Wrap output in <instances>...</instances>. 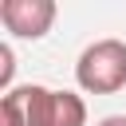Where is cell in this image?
<instances>
[{"mask_svg": "<svg viewBox=\"0 0 126 126\" xmlns=\"http://www.w3.org/2000/svg\"><path fill=\"white\" fill-rule=\"evenodd\" d=\"M4 126H87V102L71 91L51 87H16L0 102Z\"/></svg>", "mask_w": 126, "mask_h": 126, "instance_id": "obj_1", "label": "cell"}, {"mask_svg": "<svg viewBox=\"0 0 126 126\" xmlns=\"http://www.w3.org/2000/svg\"><path fill=\"white\" fill-rule=\"evenodd\" d=\"M75 79L87 94H114L126 87V43L122 39H94L83 47L75 63Z\"/></svg>", "mask_w": 126, "mask_h": 126, "instance_id": "obj_2", "label": "cell"}, {"mask_svg": "<svg viewBox=\"0 0 126 126\" xmlns=\"http://www.w3.org/2000/svg\"><path fill=\"white\" fill-rule=\"evenodd\" d=\"M0 20L12 35L39 39L51 32L55 20V0H0Z\"/></svg>", "mask_w": 126, "mask_h": 126, "instance_id": "obj_3", "label": "cell"}, {"mask_svg": "<svg viewBox=\"0 0 126 126\" xmlns=\"http://www.w3.org/2000/svg\"><path fill=\"white\" fill-rule=\"evenodd\" d=\"M12 67H16L12 63V47L4 43L0 47V87H4V94H8V83H12Z\"/></svg>", "mask_w": 126, "mask_h": 126, "instance_id": "obj_4", "label": "cell"}, {"mask_svg": "<svg viewBox=\"0 0 126 126\" xmlns=\"http://www.w3.org/2000/svg\"><path fill=\"white\" fill-rule=\"evenodd\" d=\"M98 126H126V114H110V118H102Z\"/></svg>", "mask_w": 126, "mask_h": 126, "instance_id": "obj_5", "label": "cell"}]
</instances>
